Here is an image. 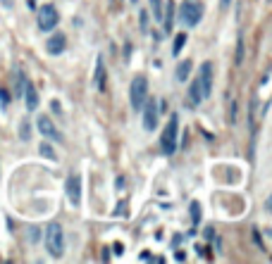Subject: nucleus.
Returning <instances> with one entry per match:
<instances>
[{"instance_id":"1","label":"nucleus","mask_w":272,"mask_h":264,"mask_svg":"<svg viewBox=\"0 0 272 264\" xmlns=\"http://www.w3.org/2000/svg\"><path fill=\"white\" fill-rule=\"evenodd\" d=\"M43 241H45V250L50 252V257L60 260L62 252H65V231H62V226L58 221H50L48 224Z\"/></svg>"},{"instance_id":"2","label":"nucleus","mask_w":272,"mask_h":264,"mask_svg":"<svg viewBox=\"0 0 272 264\" xmlns=\"http://www.w3.org/2000/svg\"><path fill=\"white\" fill-rule=\"evenodd\" d=\"M177 131H179V114H172L167 126L162 129V136H160V150L162 155H175L177 150Z\"/></svg>"},{"instance_id":"3","label":"nucleus","mask_w":272,"mask_h":264,"mask_svg":"<svg viewBox=\"0 0 272 264\" xmlns=\"http://www.w3.org/2000/svg\"><path fill=\"white\" fill-rule=\"evenodd\" d=\"M203 2L201 0H184L179 7V19L186 26H198L203 19Z\"/></svg>"},{"instance_id":"4","label":"nucleus","mask_w":272,"mask_h":264,"mask_svg":"<svg viewBox=\"0 0 272 264\" xmlns=\"http://www.w3.org/2000/svg\"><path fill=\"white\" fill-rule=\"evenodd\" d=\"M141 124L146 131H155L158 129V122H160V107H158V100L155 98H146L143 105H141Z\"/></svg>"},{"instance_id":"5","label":"nucleus","mask_w":272,"mask_h":264,"mask_svg":"<svg viewBox=\"0 0 272 264\" xmlns=\"http://www.w3.org/2000/svg\"><path fill=\"white\" fill-rule=\"evenodd\" d=\"M146 98H148V79H146L143 74H138V76H134V81H132V86H129V100H132V107L138 112Z\"/></svg>"},{"instance_id":"6","label":"nucleus","mask_w":272,"mask_h":264,"mask_svg":"<svg viewBox=\"0 0 272 264\" xmlns=\"http://www.w3.org/2000/svg\"><path fill=\"white\" fill-rule=\"evenodd\" d=\"M36 22H39V29L41 31H53L58 22H60V15H58V7L55 5H41L39 7V17H36Z\"/></svg>"},{"instance_id":"7","label":"nucleus","mask_w":272,"mask_h":264,"mask_svg":"<svg viewBox=\"0 0 272 264\" xmlns=\"http://www.w3.org/2000/svg\"><path fill=\"white\" fill-rule=\"evenodd\" d=\"M194 81L198 84L201 98L208 100V98H210V93H213V62H210V60L201 65V69H198V74H196V79H194Z\"/></svg>"},{"instance_id":"8","label":"nucleus","mask_w":272,"mask_h":264,"mask_svg":"<svg viewBox=\"0 0 272 264\" xmlns=\"http://www.w3.org/2000/svg\"><path fill=\"white\" fill-rule=\"evenodd\" d=\"M65 193H67V200L77 207L81 202V176L79 174H69L67 181H65Z\"/></svg>"},{"instance_id":"9","label":"nucleus","mask_w":272,"mask_h":264,"mask_svg":"<svg viewBox=\"0 0 272 264\" xmlns=\"http://www.w3.org/2000/svg\"><path fill=\"white\" fill-rule=\"evenodd\" d=\"M36 124H39V131H41V136H43V138H50V141H55V143H62V141H65V138H62V133L58 131V126H55V124H53V119H50V117H39V122H36Z\"/></svg>"},{"instance_id":"10","label":"nucleus","mask_w":272,"mask_h":264,"mask_svg":"<svg viewBox=\"0 0 272 264\" xmlns=\"http://www.w3.org/2000/svg\"><path fill=\"white\" fill-rule=\"evenodd\" d=\"M45 50H48V55H62L65 50H67V36L65 34H53L50 38H48V43H45Z\"/></svg>"},{"instance_id":"11","label":"nucleus","mask_w":272,"mask_h":264,"mask_svg":"<svg viewBox=\"0 0 272 264\" xmlns=\"http://www.w3.org/2000/svg\"><path fill=\"white\" fill-rule=\"evenodd\" d=\"M22 93H24V103H26V110L34 112L39 107V93H36V86L29 81V79H24V86H22Z\"/></svg>"},{"instance_id":"12","label":"nucleus","mask_w":272,"mask_h":264,"mask_svg":"<svg viewBox=\"0 0 272 264\" xmlns=\"http://www.w3.org/2000/svg\"><path fill=\"white\" fill-rule=\"evenodd\" d=\"M191 69H194V62H191V60H181L179 65H177V69H175V81H177V84H184V81L189 79Z\"/></svg>"},{"instance_id":"13","label":"nucleus","mask_w":272,"mask_h":264,"mask_svg":"<svg viewBox=\"0 0 272 264\" xmlns=\"http://www.w3.org/2000/svg\"><path fill=\"white\" fill-rule=\"evenodd\" d=\"M172 17H175V2L167 0L165 2V17L160 19L162 22V34H172Z\"/></svg>"},{"instance_id":"14","label":"nucleus","mask_w":272,"mask_h":264,"mask_svg":"<svg viewBox=\"0 0 272 264\" xmlns=\"http://www.w3.org/2000/svg\"><path fill=\"white\" fill-rule=\"evenodd\" d=\"M96 86L98 90H105V69H103V57L96 60Z\"/></svg>"},{"instance_id":"15","label":"nucleus","mask_w":272,"mask_h":264,"mask_svg":"<svg viewBox=\"0 0 272 264\" xmlns=\"http://www.w3.org/2000/svg\"><path fill=\"white\" fill-rule=\"evenodd\" d=\"M184 45H186V34H177V36H175V48H172V55H179Z\"/></svg>"},{"instance_id":"16","label":"nucleus","mask_w":272,"mask_h":264,"mask_svg":"<svg viewBox=\"0 0 272 264\" xmlns=\"http://www.w3.org/2000/svg\"><path fill=\"white\" fill-rule=\"evenodd\" d=\"M39 153L43 155L45 159H58V155H55V150H53V148H50L48 143H41V145H39Z\"/></svg>"},{"instance_id":"17","label":"nucleus","mask_w":272,"mask_h":264,"mask_svg":"<svg viewBox=\"0 0 272 264\" xmlns=\"http://www.w3.org/2000/svg\"><path fill=\"white\" fill-rule=\"evenodd\" d=\"M19 138H22V141H29V138H31V126H29V119H24L22 124H19Z\"/></svg>"},{"instance_id":"18","label":"nucleus","mask_w":272,"mask_h":264,"mask_svg":"<svg viewBox=\"0 0 272 264\" xmlns=\"http://www.w3.org/2000/svg\"><path fill=\"white\" fill-rule=\"evenodd\" d=\"M234 62H236V67L244 65V41H241V36L236 41V57H234Z\"/></svg>"},{"instance_id":"19","label":"nucleus","mask_w":272,"mask_h":264,"mask_svg":"<svg viewBox=\"0 0 272 264\" xmlns=\"http://www.w3.org/2000/svg\"><path fill=\"white\" fill-rule=\"evenodd\" d=\"M151 10H153V17H155V19H162V2H160V0H151Z\"/></svg>"},{"instance_id":"20","label":"nucleus","mask_w":272,"mask_h":264,"mask_svg":"<svg viewBox=\"0 0 272 264\" xmlns=\"http://www.w3.org/2000/svg\"><path fill=\"white\" fill-rule=\"evenodd\" d=\"M191 221H194V224L201 221V205H198V202H191Z\"/></svg>"},{"instance_id":"21","label":"nucleus","mask_w":272,"mask_h":264,"mask_svg":"<svg viewBox=\"0 0 272 264\" xmlns=\"http://www.w3.org/2000/svg\"><path fill=\"white\" fill-rule=\"evenodd\" d=\"M229 124H236V103L232 100V112H229Z\"/></svg>"},{"instance_id":"22","label":"nucleus","mask_w":272,"mask_h":264,"mask_svg":"<svg viewBox=\"0 0 272 264\" xmlns=\"http://www.w3.org/2000/svg\"><path fill=\"white\" fill-rule=\"evenodd\" d=\"M138 22H141V29H148V15H146V10L138 15Z\"/></svg>"},{"instance_id":"23","label":"nucleus","mask_w":272,"mask_h":264,"mask_svg":"<svg viewBox=\"0 0 272 264\" xmlns=\"http://www.w3.org/2000/svg\"><path fill=\"white\" fill-rule=\"evenodd\" d=\"M0 103H2V107H7V103H10V100H7V90H5V88H0Z\"/></svg>"},{"instance_id":"24","label":"nucleus","mask_w":272,"mask_h":264,"mask_svg":"<svg viewBox=\"0 0 272 264\" xmlns=\"http://www.w3.org/2000/svg\"><path fill=\"white\" fill-rule=\"evenodd\" d=\"M122 210H127V202H119L117 210H115V217H122Z\"/></svg>"},{"instance_id":"25","label":"nucleus","mask_w":272,"mask_h":264,"mask_svg":"<svg viewBox=\"0 0 272 264\" xmlns=\"http://www.w3.org/2000/svg\"><path fill=\"white\" fill-rule=\"evenodd\" d=\"M0 5H2L5 10H12V7H15V0H0Z\"/></svg>"},{"instance_id":"26","label":"nucleus","mask_w":272,"mask_h":264,"mask_svg":"<svg viewBox=\"0 0 272 264\" xmlns=\"http://www.w3.org/2000/svg\"><path fill=\"white\" fill-rule=\"evenodd\" d=\"M29 238H31V241H39V229H31V231H29Z\"/></svg>"},{"instance_id":"27","label":"nucleus","mask_w":272,"mask_h":264,"mask_svg":"<svg viewBox=\"0 0 272 264\" xmlns=\"http://www.w3.org/2000/svg\"><path fill=\"white\" fill-rule=\"evenodd\" d=\"M175 260H177V262H184V260H186V252H184V250H179V252L175 255Z\"/></svg>"},{"instance_id":"28","label":"nucleus","mask_w":272,"mask_h":264,"mask_svg":"<svg viewBox=\"0 0 272 264\" xmlns=\"http://www.w3.org/2000/svg\"><path fill=\"white\" fill-rule=\"evenodd\" d=\"M265 210H268V214H272V193H270V198L265 200Z\"/></svg>"},{"instance_id":"29","label":"nucleus","mask_w":272,"mask_h":264,"mask_svg":"<svg viewBox=\"0 0 272 264\" xmlns=\"http://www.w3.org/2000/svg\"><path fill=\"white\" fill-rule=\"evenodd\" d=\"M232 5V0H220V10H227Z\"/></svg>"}]
</instances>
